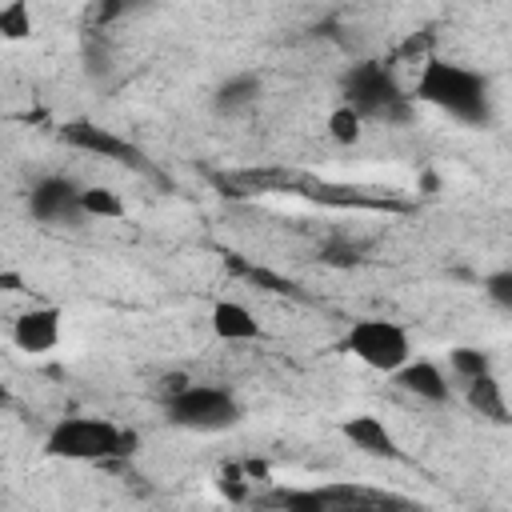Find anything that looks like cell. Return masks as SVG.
Returning a JSON list of instances; mask_svg holds the SVG:
<instances>
[{
  "label": "cell",
  "mask_w": 512,
  "mask_h": 512,
  "mask_svg": "<svg viewBox=\"0 0 512 512\" xmlns=\"http://www.w3.org/2000/svg\"><path fill=\"white\" fill-rule=\"evenodd\" d=\"M412 104H428V108L444 112L448 120L472 124V128H484L492 120L488 76L460 60H444V56H428L420 64L416 84H412Z\"/></svg>",
  "instance_id": "1"
},
{
  "label": "cell",
  "mask_w": 512,
  "mask_h": 512,
  "mask_svg": "<svg viewBox=\"0 0 512 512\" xmlns=\"http://www.w3.org/2000/svg\"><path fill=\"white\" fill-rule=\"evenodd\" d=\"M44 452L56 460H76V464H104L120 460L132 452V432L116 428L104 416H64L48 428Z\"/></svg>",
  "instance_id": "2"
},
{
  "label": "cell",
  "mask_w": 512,
  "mask_h": 512,
  "mask_svg": "<svg viewBox=\"0 0 512 512\" xmlns=\"http://www.w3.org/2000/svg\"><path fill=\"white\" fill-rule=\"evenodd\" d=\"M164 416L168 424L184 428V432H228L244 420V404L232 388L224 384H176L164 396Z\"/></svg>",
  "instance_id": "3"
},
{
  "label": "cell",
  "mask_w": 512,
  "mask_h": 512,
  "mask_svg": "<svg viewBox=\"0 0 512 512\" xmlns=\"http://www.w3.org/2000/svg\"><path fill=\"white\" fill-rule=\"evenodd\" d=\"M344 104H352L364 120H408L412 116V96H404V88L380 60H360L348 68Z\"/></svg>",
  "instance_id": "4"
},
{
  "label": "cell",
  "mask_w": 512,
  "mask_h": 512,
  "mask_svg": "<svg viewBox=\"0 0 512 512\" xmlns=\"http://www.w3.org/2000/svg\"><path fill=\"white\" fill-rule=\"evenodd\" d=\"M340 348H344L352 360H360L364 368L392 376V372L412 356V336H408V328L396 324V320H384V316H360V320L348 324Z\"/></svg>",
  "instance_id": "5"
},
{
  "label": "cell",
  "mask_w": 512,
  "mask_h": 512,
  "mask_svg": "<svg viewBox=\"0 0 512 512\" xmlns=\"http://www.w3.org/2000/svg\"><path fill=\"white\" fill-rule=\"evenodd\" d=\"M28 216L36 224H80V184L68 176H40L28 192Z\"/></svg>",
  "instance_id": "6"
},
{
  "label": "cell",
  "mask_w": 512,
  "mask_h": 512,
  "mask_svg": "<svg viewBox=\"0 0 512 512\" xmlns=\"http://www.w3.org/2000/svg\"><path fill=\"white\" fill-rule=\"evenodd\" d=\"M64 340V312L56 304H32L12 320V344L20 352H52Z\"/></svg>",
  "instance_id": "7"
},
{
  "label": "cell",
  "mask_w": 512,
  "mask_h": 512,
  "mask_svg": "<svg viewBox=\"0 0 512 512\" xmlns=\"http://www.w3.org/2000/svg\"><path fill=\"white\" fill-rule=\"evenodd\" d=\"M392 384H396L400 392H408V396L424 400V404H448V400H452L448 372H444L436 360L416 356V352H412V356L392 372Z\"/></svg>",
  "instance_id": "8"
},
{
  "label": "cell",
  "mask_w": 512,
  "mask_h": 512,
  "mask_svg": "<svg viewBox=\"0 0 512 512\" xmlns=\"http://www.w3.org/2000/svg\"><path fill=\"white\" fill-rule=\"evenodd\" d=\"M64 140L76 144V148H84V152H96V156H104V160H120V164H132V168L148 172L140 148H132L124 136H116L112 128H100V124H92V120H72V124H64Z\"/></svg>",
  "instance_id": "9"
},
{
  "label": "cell",
  "mask_w": 512,
  "mask_h": 512,
  "mask_svg": "<svg viewBox=\"0 0 512 512\" xmlns=\"http://www.w3.org/2000/svg\"><path fill=\"white\" fill-rule=\"evenodd\" d=\"M208 328L224 344H252L264 336V324L256 320V312L244 300H216L208 312Z\"/></svg>",
  "instance_id": "10"
},
{
  "label": "cell",
  "mask_w": 512,
  "mask_h": 512,
  "mask_svg": "<svg viewBox=\"0 0 512 512\" xmlns=\"http://www.w3.org/2000/svg\"><path fill=\"white\" fill-rule=\"evenodd\" d=\"M340 432H344V440H348L356 452H364V456H376V460H396V456H400V444H396L392 428H388L380 416H372V412L348 416V420L340 424Z\"/></svg>",
  "instance_id": "11"
},
{
  "label": "cell",
  "mask_w": 512,
  "mask_h": 512,
  "mask_svg": "<svg viewBox=\"0 0 512 512\" xmlns=\"http://www.w3.org/2000/svg\"><path fill=\"white\" fill-rule=\"evenodd\" d=\"M260 92H264V80H260L256 72H232V76H224V80L216 84L212 108H216L220 116H244V112L256 108Z\"/></svg>",
  "instance_id": "12"
},
{
  "label": "cell",
  "mask_w": 512,
  "mask_h": 512,
  "mask_svg": "<svg viewBox=\"0 0 512 512\" xmlns=\"http://www.w3.org/2000/svg\"><path fill=\"white\" fill-rule=\"evenodd\" d=\"M464 400H468L472 412H480L492 424H508L512 420L508 416V392H504V384H500L496 372H484V376L464 380Z\"/></svg>",
  "instance_id": "13"
},
{
  "label": "cell",
  "mask_w": 512,
  "mask_h": 512,
  "mask_svg": "<svg viewBox=\"0 0 512 512\" xmlns=\"http://www.w3.org/2000/svg\"><path fill=\"white\" fill-rule=\"evenodd\" d=\"M80 212H84V220H124L128 204L108 184H80Z\"/></svg>",
  "instance_id": "14"
},
{
  "label": "cell",
  "mask_w": 512,
  "mask_h": 512,
  "mask_svg": "<svg viewBox=\"0 0 512 512\" xmlns=\"http://www.w3.org/2000/svg\"><path fill=\"white\" fill-rule=\"evenodd\" d=\"M36 32V8L32 0H4L0 4V40H28Z\"/></svg>",
  "instance_id": "15"
},
{
  "label": "cell",
  "mask_w": 512,
  "mask_h": 512,
  "mask_svg": "<svg viewBox=\"0 0 512 512\" xmlns=\"http://www.w3.org/2000/svg\"><path fill=\"white\" fill-rule=\"evenodd\" d=\"M364 124H368V120H364L352 104H344V100H340V104L328 112V120H324L328 140H332V144H344V148H348V144H356V140L364 136Z\"/></svg>",
  "instance_id": "16"
},
{
  "label": "cell",
  "mask_w": 512,
  "mask_h": 512,
  "mask_svg": "<svg viewBox=\"0 0 512 512\" xmlns=\"http://www.w3.org/2000/svg\"><path fill=\"white\" fill-rule=\"evenodd\" d=\"M448 368L456 380H472V376L492 372V356L476 344H456V348H448Z\"/></svg>",
  "instance_id": "17"
},
{
  "label": "cell",
  "mask_w": 512,
  "mask_h": 512,
  "mask_svg": "<svg viewBox=\"0 0 512 512\" xmlns=\"http://www.w3.org/2000/svg\"><path fill=\"white\" fill-rule=\"evenodd\" d=\"M480 288H484V296H488L500 312H512V268H492Z\"/></svg>",
  "instance_id": "18"
}]
</instances>
